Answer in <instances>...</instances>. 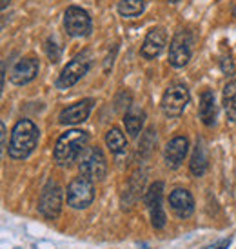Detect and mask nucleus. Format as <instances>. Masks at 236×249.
Here are the masks:
<instances>
[{
	"label": "nucleus",
	"instance_id": "6e6552de",
	"mask_svg": "<svg viewBox=\"0 0 236 249\" xmlns=\"http://www.w3.org/2000/svg\"><path fill=\"white\" fill-rule=\"evenodd\" d=\"M64 28L69 36H87L93 29V22L85 9L69 6L64 13Z\"/></svg>",
	"mask_w": 236,
	"mask_h": 249
},
{
	"label": "nucleus",
	"instance_id": "39448f33",
	"mask_svg": "<svg viewBox=\"0 0 236 249\" xmlns=\"http://www.w3.org/2000/svg\"><path fill=\"white\" fill-rule=\"evenodd\" d=\"M80 175L89 180H104L105 173H107V162L100 147H87L82 155L80 160Z\"/></svg>",
	"mask_w": 236,
	"mask_h": 249
},
{
	"label": "nucleus",
	"instance_id": "9d476101",
	"mask_svg": "<svg viewBox=\"0 0 236 249\" xmlns=\"http://www.w3.org/2000/svg\"><path fill=\"white\" fill-rule=\"evenodd\" d=\"M91 109H93V100H91V98L80 100V102H77V104H71V106H67L66 109L60 111L58 122H60L62 125L82 124L84 120H87Z\"/></svg>",
	"mask_w": 236,
	"mask_h": 249
},
{
	"label": "nucleus",
	"instance_id": "412c9836",
	"mask_svg": "<svg viewBox=\"0 0 236 249\" xmlns=\"http://www.w3.org/2000/svg\"><path fill=\"white\" fill-rule=\"evenodd\" d=\"M146 9V0H120L118 2V13L125 18H133L144 13Z\"/></svg>",
	"mask_w": 236,
	"mask_h": 249
},
{
	"label": "nucleus",
	"instance_id": "a878e982",
	"mask_svg": "<svg viewBox=\"0 0 236 249\" xmlns=\"http://www.w3.org/2000/svg\"><path fill=\"white\" fill-rule=\"evenodd\" d=\"M154 144V131L153 129H149V131L142 137V140H140V149L138 151H146V153H149V145H153Z\"/></svg>",
	"mask_w": 236,
	"mask_h": 249
},
{
	"label": "nucleus",
	"instance_id": "7c9ffc66",
	"mask_svg": "<svg viewBox=\"0 0 236 249\" xmlns=\"http://www.w3.org/2000/svg\"><path fill=\"white\" fill-rule=\"evenodd\" d=\"M169 2H171V4H176V2H178V0H169Z\"/></svg>",
	"mask_w": 236,
	"mask_h": 249
},
{
	"label": "nucleus",
	"instance_id": "423d86ee",
	"mask_svg": "<svg viewBox=\"0 0 236 249\" xmlns=\"http://www.w3.org/2000/svg\"><path fill=\"white\" fill-rule=\"evenodd\" d=\"M193 55V36L187 29L176 31L173 40L169 44V64L173 68H184L187 66Z\"/></svg>",
	"mask_w": 236,
	"mask_h": 249
},
{
	"label": "nucleus",
	"instance_id": "bb28decb",
	"mask_svg": "<svg viewBox=\"0 0 236 249\" xmlns=\"http://www.w3.org/2000/svg\"><path fill=\"white\" fill-rule=\"evenodd\" d=\"M231 246V238L227 236V238H220V240H216L215 244H209V246H205L203 249H227Z\"/></svg>",
	"mask_w": 236,
	"mask_h": 249
},
{
	"label": "nucleus",
	"instance_id": "5701e85b",
	"mask_svg": "<svg viewBox=\"0 0 236 249\" xmlns=\"http://www.w3.org/2000/svg\"><path fill=\"white\" fill-rule=\"evenodd\" d=\"M46 53H48L49 60L53 64L60 62V58H62V46L58 44L55 36H49L48 40H46Z\"/></svg>",
	"mask_w": 236,
	"mask_h": 249
},
{
	"label": "nucleus",
	"instance_id": "9b49d317",
	"mask_svg": "<svg viewBox=\"0 0 236 249\" xmlns=\"http://www.w3.org/2000/svg\"><path fill=\"white\" fill-rule=\"evenodd\" d=\"M167 44V33L164 28H151L147 31L144 44L140 48V55L144 58H156L164 51Z\"/></svg>",
	"mask_w": 236,
	"mask_h": 249
},
{
	"label": "nucleus",
	"instance_id": "1a4fd4ad",
	"mask_svg": "<svg viewBox=\"0 0 236 249\" xmlns=\"http://www.w3.org/2000/svg\"><path fill=\"white\" fill-rule=\"evenodd\" d=\"M91 68V58L87 53H82V55L75 56L66 68L62 70L58 80H56V88L58 89H69L75 84L82 78Z\"/></svg>",
	"mask_w": 236,
	"mask_h": 249
},
{
	"label": "nucleus",
	"instance_id": "7ed1b4c3",
	"mask_svg": "<svg viewBox=\"0 0 236 249\" xmlns=\"http://www.w3.org/2000/svg\"><path fill=\"white\" fill-rule=\"evenodd\" d=\"M189 89L184 84L169 86L162 97V113L167 118H178L189 104Z\"/></svg>",
	"mask_w": 236,
	"mask_h": 249
},
{
	"label": "nucleus",
	"instance_id": "20e7f679",
	"mask_svg": "<svg viewBox=\"0 0 236 249\" xmlns=\"http://www.w3.org/2000/svg\"><path fill=\"white\" fill-rule=\"evenodd\" d=\"M67 206L73 209H85L91 206V202L95 200V186L93 180L85 178V177H77L69 182L67 186Z\"/></svg>",
	"mask_w": 236,
	"mask_h": 249
},
{
	"label": "nucleus",
	"instance_id": "2eb2a0df",
	"mask_svg": "<svg viewBox=\"0 0 236 249\" xmlns=\"http://www.w3.org/2000/svg\"><path fill=\"white\" fill-rule=\"evenodd\" d=\"M200 120L205 125H213L216 122V102L215 93L211 89H205L200 95V107H198Z\"/></svg>",
	"mask_w": 236,
	"mask_h": 249
},
{
	"label": "nucleus",
	"instance_id": "f03ea898",
	"mask_svg": "<svg viewBox=\"0 0 236 249\" xmlns=\"http://www.w3.org/2000/svg\"><path fill=\"white\" fill-rule=\"evenodd\" d=\"M38 127L31 120L22 118L13 125L7 153L13 160H24L33 153L38 142Z\"/></svg>",
	"mask_w": 236,
	"mask_h": 249
},
{
	"label": "nucleus",
	"instance_id": "6ab92c4d",
	"mask_svg": "<svg viewBox=\"0 0 236 249\" xmlns=\"http://www.w3.org/2000/svg\"><path fill=\"white\" fill-rule=\"evenodd\" d=\"M144 182H146V175H144V171H136V173L133 175V178L129 180V186H127V191L124 193V198H122V202H124L125 198H129V200H127V208L138 200L140 191H142V187H144Z\"/></svg>",
	"mask_w": 236,
	"mask_h": 249
},
{
	"label": "nucleus",
	"instance_id": "c85d7f7f",
	"mask_svg": "<svg viewBox=\"0 0 236 249\" xmlns=\"http://www.w3.org/2000/svg\"><path fill=\"white\" fill-rule=\"evenodd\" d=\"M7 6H9V0H0V7L2 9H6Z\"/></svg>",
	"mask_w": 236,
	"mask_h": 249
},
{
	"label": "nucleus",
	"instance_id": "f3484780",
	"mask_svg": "<svg viewBox=\"0 0 236 249\" xmlns=\"http://www.w3.org/2000/svg\"><path fill=\"white\" fill-rule=\"evenodd\" d=\"M207 151H205V145L198 142L193 151V157H191V162H189V169H191V175L193 177H202V175L207 171Z\"/></svg>",
	"mask_w": 236,
	"mask_h": 249
},
{
	"label": "nucleus",
	"instance_id": "c756f323",
	"mask_svg": "<svg viewBox=\"0 0 236 249\" xmlns=\"http://www.w3.org/2000/svg\"><path fill=\"white\" fill-rule=\"evenodd\" d=\"M233 15H235V17H236V4H235V6H233Z\"/></svg>",
	"mask_w": 236,
	"mask_h": 249
},
{
	"label": "nucleus",
	"instance_id": "a211bd4d",
	"mask_svg": "<svg viewBox=\"0 0 236 249\" xmlns=\"http://www.w3.org/2000/svg\"><path fill=\"white\" fill-rule=\"evenodd\" d=\"M223 109L231 122H236V78L223 88Z\"/></svg>",
	"mask_w": 236,
	"mask_h": 249
},
{
	"label": "nucleus",
	"instance_id": "aec40b11",
	"mask_svg": "<svg viewBox=\"0 0 236 249\" xmlns=\"http://www.w3.org/2000/svg\"><path fill=\"white\" fill-rule=\"evenodd\" d=\"M105 145L109 147V151L113 155H120V153L125 151L127 147V140H125V135L118 127H111L107 135H105Z\"/></svg>",
	"mask_w": 236,
	"mask_h": 249
},
{
	"label": "nucleus",
	"instance_id": "4468645a",
	"mask_svg": "<svg viewBox=\"0 0 236 249\" xmlns=\"http://www.w3.org/2000/svg\"><path fill=\"white\" fill-rule=\"evenodd\" d=\"M169 206L178 218H189L195 211L193 195L189 193L187 189H182V187L174 189L173 193L169 195Z\"/></svg>",
	"mask_w": 236,
	"mask_h": 249
},
{
	"label": "nucleus",
	"instance_id": "0eeeda50",
	"mask_svg": "<svg viewBox=\"0 0 236 249\" xmlns=\"http://www.w3.org/2000/svg\"><path fill=\"white\" fill-rule=\"evenodd\" d=\"M38 211L44 218H49V220H55L62 211V187L53 180H49L42 189Z\"/></svg>",
	"mask_w": 236,
	"mask_h": 249
},
{
	"label": "nucleus",
	"instance_id": "f8f14e48",
	"mask_svg": "<svg viewBox=\"0 0 236 249\" xmlns=\"http://www.w3.org/2000/svg\"><path fill=\"white\" fill-rule=\"evenodd\" d=\"M38 75V60L35 58H22L13 66V70L9 73V80L15 86H26L31 80H35Z\"/></svg>",
	"mask_w": 236,
	"mask_h": 249
},
{
	"label": "nucleus",
	"instance_id": "dca6fc26",
	"mask_svg": "<svg viewBox=\"0 0 236 249\" xmlns=\"http://www.w3.org/2000/svg\"><path fill=\"white\" fill-rule=\"evenodd\" d=\"M144 122H146V113L138 107H131L124 115V125H125V131L129 133V137L136 139L138 133L142 131L144 127Z\"/></svg>",
	"mask_w": 236,
	"mask_h": 249
},
{
	"label": "nucleus",
	"instance_id": "cd10ccee",
	"mask_svg": "<svg viewBox=\"0 0 236 249\" xmlns=\"http://www.w3.org/2000/svg\"><path fill=\"white\" fill-rule=\"evenodd\" d=\"M0 129H2V151L7 147V144H6V124L4 122H0Z\"/></svg>",
	"mask_w": 236,
	"mask_h": 249
},
{
	"label": "nucleus",
	"instance_id": "4be33fe9",
	"mask_svg": "<svg viewBox=\"0 0 236 249\" xmlns=\"http://www.w3.org/2000/svg\"><path fill=\"white\" fill-rule=\"evenodd\" d=\"M162 198H164V182L156 180L154 184L149 186V189L146 191V196H144V204H146L149 209L160 208L162 206Z\"/></svg>",
	"mask_w": 236,
	"mask_h": 249
},
{
	"label": "nucleus",
	"instance_id": "ddd939ff",
	"mask_svg": "<svg viewBox=\"0 0 236 249\" xmlns=\"http://www.w3.org/2000/svg\"><path fill=\"white\" fill-rule=\"evenodd\" d=\"M189 151V140L185 137H174L164 149V160H166V166L171 169L180 167V164L184 162L185 155Z\"/></svg>",
	"mask_w": 236,
	"mask_h": 249
},
{
	"label": "nucleus",
	"instance_id": "b1692460",
	"mask_svg": "<svg viewBox=\"0 0 236 249\" xmlns=\"http://www.w3.org/2000/svg\"><path fill=\"white\" fill-rule=\"evenodd\" d=\"M151 224H153L154 229H162L166 226V213H164L162 206L151 209Z\"/></svg>",
	"mask_w": 236,
	"mask_h": 249
},
{
	"label": "nucleus",
	"instance_id": "f257e3e1",
	"mask_svg": "<svg viewBox=\"0 0 236 249\" xmlns=\"http://www.w3.org/2000/svg\"><path fill=\"white\" fill-rule=\"evenodd\" d=\"M89 142V135L82 129H69V131L62 133L55 144L53 149V160L56 166L69 167L73 162L85 151V145Z\"/></svg>",
	"mask_w": 236,
	"mask_h": 249
},
{
	"label": "nucleus",
	"instance_id": "393cba45",
	"mask_svg": "<svg viewBox=\"0 0 236 249\" xmlns=\"http://www.w3.org/2000/svg\"><path fill=\"white\" fill-rule=\"evenodd\" d=\"M220 70L227 75H233L235 73V62H233V56L227 53V55L220 56Z\"/></svg>",
	"mask_w": 236,
	"mask_h": 249
}]
</instances>
